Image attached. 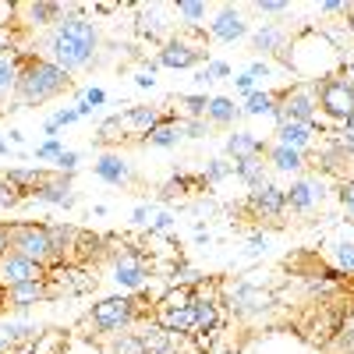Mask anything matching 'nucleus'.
Listing matches in <instances>:
<instances>
[{"label": "nucleus", "mask_w": 354, "mask_h": 354, "mask_svg": "<svg viewBox=\"0 0 354 354\" xmlns=\"http://www.w3.org/2000/svg\"><path fill=\"white\" fill-rule=\"evenodd\" d=\"M138 344H142V354H174V333H167L160 322L145 326L142 333H135Z\"/></svg>", "instance_id": "obj_19"}, {"label": "nucleus", "mask_w": 354, "mask_h": 354, "mask_svg": "<svg viewBox=\"0 0 354 354\" xmlns=\"http://www.w3.org/2000/svg\"><path fill=\"white\" fill-rule=\"evenodd\" d=\"M106 354H142V344H138V337L131 333V337H121Z\"/></svg>", "instance_id": "obj_40"}, {"label": "nucleus", "mask_w": 354, "mask_h": 354, "mask_svg": "<svg viewBox=\"0 0 354 354\" xmlns=\"http://www.w3.org/2000/svg\"><path fill=\"white\" fill-rule=\"evenodd\" d=\"M4 347H11V344H8V340H4V337H0V351H4Z\"/></svg>", "instance_id": "obj_55"}, {"label": "nucleus", "mask_w": 354, "mask_h": 354, "mask_svg": "<svg viewBox=\"0 0 354 354\" xmlns=\"http://www.w3.org/2000/svg\"><path fill=\"white\" fill-rule=\"evenodd\" d=\"M11 252V223H0V259Z\"/></svg>", "instance_id": "obj_46"}, {"label": "nucleus", "mask_w": 354, "mask_h": 354, "mask_svg": "<svg viewBox=\"0 0 354 354\" xmlns=\"http://www.w3.org/2000/svg\"><path fill=\"white\" fill-rule=\"evenodd\" d=\"M227 153L234 156V163L238 160H252V156H262L266 153V145L252 135V131H234L230 138H227Z\"/></svg>", "instance_id": "obj_20"}, {"label": "nucleus", "mask_w": 354, "mask_h": 354, "mask_svg": "<svg viewBox=\"0 0 354 354\" xmlns=\"http://www.w3.org/2000/svg\"><path fill=\"white\" fill-rule=\"evenodd\" d=\"M234 174H238L252 192H255V188H262V185H270V181H266V163H262V156L238 160V163H234Z\"/></svg>", "instance_id": "obj_26"}, {"label": "nucleus", "mask_w": 354, "mask_h": 354, "mask_svg": "<svg viewBox=\"0 0 354 354\" xmlns=\"http://www.w3.org/2000/svg\"><path fill=\"white\" fill-rule=\"evenodd\" d=\"M238 88H241L245 96H252V93H255V78H252L248 71H245V75H238Z\"/></svg>", "instance_id": "obj_48"}, {"label": "nucleus", "mask_w": 354, "mask_h": 354, "mask_svg": "<svg viewBox=\"0 0 354 354\" xmlns=\"http://www.w3.org/2000/svg\"><path fill=\"white\" fill-rule=\"evenodd\" d=\"M61 153H64V145L57 142V138H46V142L39 145V149H36V160H57Z\"/></svg>", "instance_id": "obj_41"}, {"label": "nucleus", "mask_w": 354, "mask_h": 354, "mask_svg": "<svg viewBox=\"0 0 354 354\" xmlns=\"http://www.w3.org/2000/svg\"><path fill=\"white\" fill-rule=\"evenodd\" d=\"M330 259H333V270L344 277H351L354 273V241H337L333 245V252H330Z\"/></svg>", "instance_id": "obj_31"}, {"label": "nucleus", "mask_w": 354, "mask_h": 354, "mask_svg": "<svg viewBox=\"0 0 354 354\" xmlns=\"http://www.w3.org/2000/svg\"><path fill=\"white\" fill-rule=\"evenodd\" d=\"M312 93H315V106H322V113L333 117V121H347L354 113V82L347 78L326 75L322 82L312 85Z\"/></svg>", "instance_id": "obj_3"}, {"label": "nucleus", "mask_w": 354, "mask_h": 354, "mask_svg": "<svg viewBox=\"0 0 354 354\" xmlns=\"http://www.w3.org/2000/svg\"><path fill=\"white\" fill-rule=\"evenodd\" d=\"M64 347H68V337L61 330H46L32 340V354H64Z\"/></svg>", "instance_id": "obj_30"}, {"label": "nucleus", "mask_w": 354, "mask_h": 354, "mask_svg": "<svg viewBox=\"0 0 354 354\" xmlns=\"http://www.w3.org/2000/svg\"><path fill=\"white\" fill-rule=\"evenodd\" d=\"M202 61V46L198 43H188V39H170L163 50H160V64L163 68H177V71H185V68H195Z\"/></svg>", "instance_id": "obj_11"}, {"label": "nucleus", "mask_w": 354, "mask_h": 354, "mask_svg": "<svg viewBox=\"0 0 354 354\" xmlns=\"http://www.w3.org/2000/svg\"><path fill=\"white\" fill-rule=\"evenodd\" d=\"M71 88V75L61 71L57 64H50L46 57H18V85L15 96L21 106H39L50 103L61 93Z\"/></svg>", "instance_id": "obj_2"}, {"label": "nucleus", "mask_w": 354, "mask_h": 354, "mask_svg": "<svg viewBox=\"0 0 354 354\" xmlns=\"http://www.w3.org/2000/svg\"><path fill=\"white\" fill-rule=\"evenodd\" d=\"M46 61L57 64L61 71H78V68H88L96 57V46H100V32H96V21H88L85 15L71 11L64 15L50 28L46 36Z\"/></svg>", "instance_id": "obj_1"}, {"label": "nucleus", "mask_w": 354, "mask_h": 354, "mask_svg": "<svg viewBox=\"0 0 354 354\" xmlns=\"http://www.w3.org/2000/svg\"><path fill=\"white\" fill-rule=\"evenodd\" d=\"M322 11H326V15H337V11H347V4H344V0H326V4H322Z\"/></svg>", "instance_id": "obj_50"}, {"label": "nucleus", "mask_w": 354, "mask_h": 354, "mask_svg": "<svg viewBox=\"0 0 354 354\" xmlns=\"http://www.w3.org/2000/svg\"><path fill=\"white\" fill-rule=\"evenodd\" d=\"M138 315V301L135 298H103L100 305H93V326L100 333H117V330H128Z\"/></svg>", "instance_id": "obj_5"}, {"label": "nucleus", "mask_w": 354, "mask_h": 354, "mask_svg": "<svg viewBox=\"0 0 354 354\" xmlns=\"http://www.w3.org/2000/svg\"><path fill=\"white\" fill-rule=\"evenodd\" d=\"M344 131H351V135H354V113H351L347 121H344Z\"/></svg>", "instance_id": "obj_54"}, {"label": "nucleus", "mask_w": 354, "mask_h": 354, "mask_svg": "<svg viewBox=\"0 0 354 354\" xmlns=\"http://www.w3.org/2000/svg\"><path fill=\"white\" fill-rule=\"evenodd\" d=\"M128 131H124V124H121V113L117 117H106V121L100 124V131H96V145H117Z\"/></svg>", "instance_id": "obj_32"}, {"label": "nucleus", "mask_w": 354, "mask_h": 354, "mask_svg": "<svg viewBox=\"0 0 354 354\" xmlns=\"http://www.w3.org/2000/svg\"><path fill=\"white\" fill-rule=\"evenodd\" d=\"M195 305V337H202V333H213L216 330V305L213 301H205V298H195L192 301Z\"/></svg>", "instance_id": "obj_28"}, {"label": "nucleus", "mask_w": 354, "mask_h": 354, "mask_svg": "<svg viewBox=\"0 0 354 354\" xmlns=\"http://www.w3.org/2000/svg\"><path fill=\"white\" fill-rule=\"evenodd\" d=\"M273 106H277V96H273V93H252V96L245 100V113H252V117L273 113Z\"/></svg>", "instance_id": "obj_34"}, {"label": "nucleus", "mask_w": 354, "mask_h": 354, "mask_svg": "<svg viewBox=\"0 0 354 354\" xmlns=\"http://www.w3.org/2000/svg\"><path fill=\"white\" fill-rule=\"evenodd\" d=\"M167 227H174V216H170V213H160L156 223L149 227V234H160V230H167Z\"/></svg>", "instance_id": "obj_47"}, {"label": "nucleus", "mask_w": 354, "mask_h": 354, "mask_svg": "<svg viewBox=\"0 0 354 354\" xmlns=\"http://www.w3.org/2000/svg\"><path fill=\"white\" fill-rule=\"evenodd\" d=\"M78 11L75 4H57V0H36V4H18V18L28 28H39V25H57L64 15Z\"/></svg>", "instance_id": "obj_8"}, {"label": "nucleus", "mask_w": 354, "mask_h": 354, "mask_svg": "<svg viewBox=\"0 0 354 354\" xmlns=\"http://www.w3.org/2000/svg\"><path fill=\"white\" fill-rule=\"evenodd\" d=\"M145 277H149V262H145V255H138V252H124L113 262V280L121 287H128V290H142Z\"/></svg>", "instance_id": "obj_10"}, {"label": "nucleus", "mask_w": 354, "mask_h": 354, "mask_svg": "<svg viewBox=\"0 0 354 354\" xmlns=\"http://www.w3.org/2000/svg\"><path fill=\"white\" fill-rule=\"evenodd\" d=\"M340 202L347 205V213L354 216V181H351V177H347V181L340 185Z\"/></svg>", "instance_id": "obj_44"}, {"label": "nucleus", "mask_w": 354, "mask_h": 354, "mask_svg": "<svg viewBox=\"0 0 354 354\" xmlns=\"http://www.w3.org/2000/svg\"><path fill=\"white\" fill-rule=\"evenodd\" d=\"M326 354H354V312L340 322V330L333 333V340H330Z\"/></svg>", "instance_id": "obj_29"}, {"label": "nucleus", "mask_w": 354, "mask_h": 354, "mask_svg": "<svg viewBox=\"0 0 354 354\" xmlns=\"http://www.w3.org/2000/svg\"><path fill=\"white\" fill-rule=\"evenodd\" d=\"M266 156H270V163H273L277 170H283V174H298V170L305 167V156H301L298 149H287V145H273Z\"/></svg>", "instance_id": "obj_27"}, {"label": "nucleus", "mask_w": 354, "mask_h": 354, "mask_svg": "<svg viewBox=\"0 0 354 354\" xmlns=\"http://www.w3.org/2000/svg\"><path fill=\"white\" fill-rule=\"evenodd\" d=\"M255 11L259 15H287V4H283V0H259Z\"/></svg>", "instance_id": "obj_43"}, {"label": "nucleus", "mask_w": 354, "mask_h": 354, "mask_svg": "<svg viewBox=\"0 0 354 354\" xmlns=\"http://www.w3.org/2000/svg\"><path fill=\"white\" fill-rule=\"evenodd\" d=\"M145 216H149V209H145V205H138V209H135V220L145 223Z\"/></svg>", "instance_id": "obj_52"}, {"label": "nucleus", "mask_w": 354, "mask_h": 354, "mask_svg": "<svg viewBox=\"0 0 354 354\" xmlns=\"http://www.w3.org/2000/svg\"><path fill=\"white\" fill-rule=\"evenodd\" d=\"M174 11L181 15V18H188V21H202L205 18V4H198V0H181Z\"/></svg>", "instance_id": "obj_38"}, {"label": "nucleus", "mask_w": 354, "mask_h": 354, "mask_svg": "<svg viewBox=\"0 0 354 354\" xmlns=\"http://www.w3.org/2000/svg\"><path fill=\"white\" fill-rule=\"evenodd\" d=\"M255 50H259V53H277L280 61H287V64H290L287 39H283V32H280L277 25H266V28H259V32H255Z\"/></svg>", "instance_id": "obj_21"}, {"label": "nucleus", "mask_w": 354, "mask_h": 354, "mask_svg": "<svg viewBox=\"0 0 354 354\" xmlns=\"http://www.w3.org/2000/svg\"><path fill=\"white\" fill-rule=\"evenodd\" d=\"M283 195H287V209L290 213H308L312 205L322 198V192H319L315 181H294L290 192H283Z\"/></svg>", "instance_id": "obj_17"}, {"label": "nucleus", "mask_w": 354, "mask_h": 354, "mask_svg": "<svg viewBox=\"0 0 354 354\" xmlns=\"http://www.w3.org/2000/svg\"><path fill=\"white\" fill-rule=\"evenodd\" d=\"M277 135H280V142H277V145H287V149H298V153H305L308 145H312L315 128H312V124H294V121H287L283 128H277Z\"/></svg>", "instance_id": "obj_22"}, {"label": "nucleus", "mask_w": 354, "mask_h": 354, "mask_svg": "<svg viewBox=\"0 0 354 354\" xmlns=\"http://www.w3.org/2000/svg\"><path fill=\"white\" fill-rule=\"evenodd\" d=\"M32 280H46V266L25 259L18 252H8L0 259V290H11V287L32 283Z\"/></svg>", "instance_id": "obj_6"}, {"label": "nucleus", "mask_w": 354, "mask_h": 354, "mask_svg": "<svg viewBox=\"0 0 354 354\" xmlns=\"http://www.w3.org/2000/svg\"><path fill=\"white\" fill-rule=\"evenodd\" d=\"M135 82H138L142 88H153V82H156V78H153V71H145V75H138Z\"/></svg>", "instance_id": "obj_51"}, {"label": "nucleus", "mask_w": 354, "mask_h": 354, "mask_svg": "<svg viewBox=\"0 0 354 354\" xmlns=\"http://www.w3.org/2000/svg\"><path fill=\"white\" fill-rule=\"evenodd\" d=\"M248 209L255 216H262V220H277V216L287 213V195L277 185H262V188H255L248 195Z\"/></svg>", "instance_id": "obj_9"}, {"label": "nucleus", "mask_w": 354, "mask_h": 354, "mask_svg": "<svg viewBox=\"0 0 354 354\" xmlns=\"http://www.w3.org/2000/svg\"><path fill=\"white\" fill-rule=\"evenodd\" d=\"M0 153H8V142H0Z\"/></svg>", "instance_id": "obj_56"}, {"label": "nucleus", "mask_w": 354, "mask_h": 354, "mask_svg": "<svg viewBox=\"0 0 354 354\" xmlns=\"http://www.w3.org/2000/svg\"><path fill=\"white\" fill-rule=\"evenodd\" d=\"M238 103L234 100H227V96H213L209 100V106H205V121L209 124H234L238 121Z\"/></svg>", "instance_id": "obj_25"}, {"label": "nucleus", "mask_w": 354, "mask_h": 354, "mask_svg": "<svg viewBox=\"0 0 354 354\" xmlns=\"http://www.w3.org/2000/svg\"><path fill=\"white\" fill-rule=\"evenodd\" d=\"M39 202L46 205H75V192H71V177L57 174V177H46V181L32 192Z\"/></svg>", "instance_id": "obj_14"}, {"label": "nucleus", "mask_w": 354, "mask_h": 354, "mask_svg": "<svg viewBox=\"0 0 354 354\" xmlns=\"http://www.w3.org/2000/svg\"><path fill=\"white\" fill-rule=\"evenodd\" d=\"M347 25H351V32H354V4H347Z\"/></svg>", "instance_id": "obj_53"}, {"label": "nucleus", "mask_w": 354, "mask_h": 354, "mask_svg": "<svg viewBox=\"0 0 354 354\" xmlns=\"http://www.w3.org/2000/svg\"><path fill=\"white\" fill-rule=\"evenodd\" d=\"M227 174H234V163H227V160H209V163H205V174H202V181L216 185V181H223Z\"/></svg>", "instance_id": "obj_35"}, {"label": "nucleus", "mask_w": 354, "mask_h": 354, "mask_svg": "<svg viewBox=\"0 0 354 354\" xmlns=\"http://www.w3.org/2000/svg\"><path fill=\"white\" fill-rule=\"evenodd\" d=\"M277 106L283 113V121H294V124H312L315 121V93L312 88H290V93L277 96Z\"/></svg>", "instance_id": "obj_7"}, {"label": "nucleus", "mask_w": 354, "mask_h": 354, "mask_svg": "<svg viewBox=\"0 0 354 354\" xmlns=\"http://www.w3.org/2000/svg\"><path fill=\"white\" fill-rule=\"evenodd\" d=\"M248 75H252V78H270V64H262V61H255V64L248 68Z\"/></svg>", "instance_id": "obj_49"}, {"label": "nucleus", "mask_w": 354, "mask_h": 354, "mask_svg": "<svg viewBox=\"0 0 354 354\" xmlns=\"http://www.w3.org/2000/svg\"><path fill=\"white\" fill-rule=\"evenodd\" d=\"M0 294H4V290H0Z\"/></svg>", "instance_id": "obj_57"}, {"label": "nucleus", "mask_w": 354, "mask_h": 354, "mask_svg": "<svg viewBox=\"0 0 354 354\" xmlns=\"http://www.w3.org/2000/svg\"><path fill=\"white\" fill-rule=\"evenodd\" d=\"M93 174L100 177V181L113 185V188H124V185L131 181V167L117 156V153H103V156L93 163Z\"/></svg>", "instance_id": "obj_13"}, {"label": "nucleus", "mask_w": 354, "mask_h": 354, "mask_svg": "<svg viewBox=\"0 0 354 354\" xmlns=\"http://www.w3.org/2000/svg\"><path fill=\"white\" fill-rule=\"evenodd\" d=\"M4 298H8L15 308H32V305H39V301L50 298V290H46V280H32V283H21V287L4 290Z\"/></svg>", "instance_id": "obj_18"}, {"label": "nucleus", "mask_w": 354, "mask_h": 354, "mask_svg": "<svg viewBox=\"0 0 354 354\" xmlns=\"http://www.w3.org/2000/svg\"><path fill=\"white\" fill-rule=\"evenodd\" d=\"M15 85H18V61L15 57H0V100L15 93Z\"/></svg>", "instance_id": "obj_33"}, {"label": "nucleus", "mask_w": 354, "mask_h": 354, "mask_svg": "<svg viewBox=\"0 0 354 354\" xmlns=\"http://www.w3.org/2000/svg\"><path fill=\"white\" fill-rule=\"evenodd\" d=\"M209 32H213V39L234 43V39H241V36L248 32V25H245L241 11H234V8H223V11H220V15L213 18V25H209Z\"/></svg>", "instance_id": "obj_15"}, {"label": "nucleus", "mask_w": 354, "mask_h": 354, "mask_svg": "<svg viewBox=\"0 0 354 354\" xmlns=\"http://www.w3.org/2000/svg\"><path fill=\"white\" fill-rule=\"evenodd\" d=\"M205 131H209V124H205L202 117H198V121H188V124H185V135H188V138H202Z\"/></svg>", "instance_id": "obj_45"}, {"label": "nucleus", "mask_w": 354, "mask_h": 354, "mask_svg": "<svg viewBox=\"0 0 354 354\" xmlns=\"http://www.w3.org/2000/svg\"><path fill=\"white\" fill-rule=\"evenodd\" d=\"M4 177H8V181H11L18 192L32 195V192L46 181V170H43V167H15V170H8Z\"/></svg>", "instance_id": "obj_24"}, {"label": "nucleus", "mask_w": 354, "mask_h": 354, "mask_svg": "<svg viewBox=\"0 0 354 354\" xmlns=\"http://www.w3.org/2000/svg\"><path fill=\"white\" fill-rule=\"evenodd\" d=\"M11 252L32 259L39 266H53V248H50V227L46 223H11Z\"/></svg>", "instance_id": "obj_4"}, {"label": "nucleus", "mask_w": 354, "mask_h": 354, "mask_svg": "<svg viewBox=\"0 0 354 354\" xmlns=\"http://www.w3.org/2000/svg\"><path fill=\"white\" fill-rule=\"evenodd\" d=\"M160 121H163V117H160L153 106H128V110L121 113L124 131H131V135H145V138H149L153 128H160Z\"/></svg>", "instance_id": "obj_16"}, {"label": "nucleus", "mask_w": 354, "mask_h": 354, "mask_svg": "<svg viewBox=\"0 0 354 354\" xmlns=\"http://www.w3.org/2000/svg\"><path fill=\"white\" fill-rule=\"evenodd\" d=\"M75 170H78V153H75V149H64L61 156H57V174L71 177Z\"/></svg>", "instance_id": "obj_39"}, {"label": "nucleus", "mask_w": 354, "mask_h": 354, "mask_svg": "<svg viewBox=\"0 0 354 354\" xmlns=\"http://www.w3.org/2000/svg\"><path fill=\"white\" fill-rule=\"evenodd\" d=\"M273 305V294L270 290H259L252 283H238L230 290V308L238 315H248V312H266Z\"/></svg>", "instance_id": "obj_12"}, {"label": "nucleus", "mask_w": 354, "mask_h": 354, "mask_svg": "<svg viewBox=\"0 0 354 354\" xmlns=\"http://www.w3.org/2000/svg\"><path fill=\"white\" fill-rule=\"evenodd\" d=\"M25 198V192H18L4 174H0V209H11V205H18Z\"/></svg>", "instance_id": "obj_36"}, {"label": "nucleus", "mask_w": 354, "mask_h": 354, "mask_svg": "<svg viewBox=\"0 0 354 354\" xmlns=\"http://www.w3.org/2000/svg\"><path fill=\"white\" fill-rule=\"evenodd\" d=\"M181 138H185V124H177V121H170V117H163L160 128L149 131L145 145H156V149H174V145L181 142Z\"/></svg>", "instance_id": "obj_23"}, {"label": "nucleus", "mask_w": 354, "mask_h": 354, "mask_svg": "<svg viewBox=\"0 0 354 354\" xmlns=\"http://www.w3.org/2000/svg\"><path fill=\"white\" fill-rule=\"evenodd\" d=\"M181 103L188 106V113L195 117V121H198V117H205V106H209V100H205V96H181Z\"/></svg>", "instance_id": "obj_42"}, {"label": "nucleus", "mask_w": 354, "mask_h": 354, "mask_svg": "<svg viewBox=\"0 0 354 354\" xmlns=\"http://www.w3.org/2000/svg\"><path fill=\"white\" fill-rule=\"evenodd\" d=\"M230 75V64H223V61H209L202 71H195V82H213V78H227Z\"/></svg>", "instance_id": "obj_37"}]
</instances>
